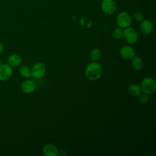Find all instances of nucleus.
Instances as JSON below:
<instances>
[{"mask_svg":"<svg viewBox=\"0 0 156 156\" xmlns=\"http://www.w3.org/2000/svg\"><path fill=\"white\" fill-rule=\"evenodd\" d=\"M133 18L136 21L141 23L143 20H144V16L141 12H136L133 14Z\"/></svg>","mask_w":156,"mask_h":156,"instance_id":"6ab92c4d","label":"nucleus"},{"mask_svg":"<svg viewBox=\"0 0 156 156\" xmlns=\"http://www.w3.org/2000/svg\"><path fill=\"white\" fill-rule=\"evenodd\" d=\"M4 51V45L0 41V54H2Z\"/></svg>","mask_w":156,"mask_h":156,"instance_id":"aec40b11","label":"nucleus"},{"mask_svg":"<svg viewBox=\"0 0 156 156\" xmlns=\"http://www.w3.org/2000/svg\"><path fill=\"white\" fill-rule=\"evenodd\" d=\"M131 62V65L132 68L135 70H140L141 69L143 63L142 59L139 57H133Z\"/></svg>","mask_w":156,"mask_h":156,"instance_id":"4468645a","label":"nucleus"},{"mask_svg":"<svg viewBox=\"0 0 156 156\" xmlns=\"http://www.w3.org/2000/svg\"><path fill=\"white\" fill-rule=\"evenodd\" d=\"M101 56V51L98 48H94L91 51L90 58L92 61L98 60Z\"/></svg>","mask_w":156,"mask_h":156,"instance_id":"2eb2a0df","label":"nucleus"},{"mask_svg":"<svg viewBox=\"0 0 156 156\" xmlns=\"http://www.w3.org/2000/svg\"><path fill=\"white\" fill-rule=\"evenodd\" d=\"M149 99L148 94L145 93H140L138 95V101L141 104H146Z\"/></svg>","mask_w":156,"mask_h":156,"instance_id":"a211bd4d","label":"nucleus"},{"mask_svg":"<svg viewBox=\"0 0 156 156\" xmlns=\"http://www.w3.org/2000/svg\"><path fill=\"white\" fill-rule=\"evenodd\" d=\"M46 73V66L41 62L35 63L30 70V76L35 79H39L44 76Z\"/></svg>","mask_w":156,"mask_h":156,"instance_id":"20e7f679","label":"nucleus"},{"mask_svg":"<svg viewBox=\"0 0 156 156\" xmlns=\"http://www.w3.org/2000/svg\"><path fill=\"white\" fill-rule=\"evenodd\" d=\"M2 64V61L0 60V66H1Z\"/></svg>","mask_w":156,"mask_h":156,"instance_id":"412c9836","label":"nucleus"},{"mask_svg":"<svg viewBox=\"0 0 156 156\" xmlns=\"http://www.w3.org/2000/svg\"><path fill=\"white\" fill-rule=\"evenodd\" d=\"M112 37L116 40H119L123 37V31L120 27L116 28L112 32Z\"/></svg>","mask_w":156,"mask_h":156,"instance_id":"f3484780","label":"nucleus"},{"mask_svg":"<svg viewBox=\"0 0 156 156\" xmlns=\"http://www.w3.org/2000/svg\"><path fill=\"white\" fill-rule=\"evenodd\" d=\"M20 75L25 78L29 77L30 76V69L27 66H22L19 69Z\"/></svg>","mask_w":156,"mask_h":156,"instance_id":"dca6fc26","label":"nucleus"},{"mask_svg":"<svg viewBox=\"0 0 156 156\" xmlns=\"http://www.w3.org/2000/svg\"><path fill=\"white\" fill-rule=\"evenodd\" d=\"M141 32L144 35L150 34L153 30L152 23L149 20H143L140 26Z\"/></svg>","mask_w":156,"mask_h":156,"instance_id":"9d476101","label":"nucleus"},{"mask_svg":"<svg viewBox=\"0 0 156 156\" xmlns=\"http://www.w3.org/2000/svg\"><path fill=\"white\" fill-rule=\"evenodd\" d=\"M140 87L143 93L147 94H152L156 90L155 80L152 77H146L141 81Z\"/></svg>","mask_w":156,"mask_h":156,"instance_id":"f03ea898","label":"nucleus"},{"mask_svg":"<svg viewBox=\"0 0 156 156\" xmlns=\"http://www.w3.org/2000/svg\"><path fill=\"white\" fill-rule=\"evenodd\" d=\"M123 37L129 43L133 44L138 40V34L133 28L128 27L123 31Z\"/></svg>","mask_w":156,"mask_h":156,"instance_id":"39448f33","label":"nucleus"},{"mask_svg":"<svg viewBox=\"0 0 156 156\" xmlns=\"http://www.w3.org/2000/svg\"><path fill=\"white\" fill-rule=\"evenodd\" d=\"M116 9V4L114 0H102L101 9L105 14H113Z\"/></svg>","mask_w":156,"mask_h":156,"instance_id":"0eeeda50","label":"nucleus"},{"mask_svg":"<svg viewBox=\"0 0 156 156\" xmlns=\"http://www.w3.org/2000/svg\"><path fill=\"white\" fill-rule=\"evenodd\" d=\"M127 91L129 94L133 96H137L141 92V87L138 85L132 84L128 87Z\"/></svg>","mask_w":156,"mask_h":156,"instance_id":"ddd939ff","label":"nucleus"},{"mask_svg":"<svg viewBox=\"0 0 156 156\" xmlns=\"http://www.w3.org/2000/svg\"><path fill=\"white\" fill-rule=\"evenodd\" d=\"M121 56L126 60L132 59L135 55V51L130 46H123L121 48L119 51Z\"/></svg>","mask_w":156,"mask_h":156,"instance_id":"6e6552de","label":"nucleus"},{"mask_svg":"<svg viewBox=\"0 0 156 156\" xmlns=\"http://www.w3.org/2000/svg\"><path fill=\"white\" fill-rule=\"evenodd\" d=\"M21 62V58L17 54H12L9 55L7 58V63L12 67H15L20 65Z\"/></svg>","mask_w":156,"mask_h":156,"instance_id":"f8f14e48","label":"nucleus"},{"mask_svg":"<svg viewBox=\"0 0 156 156\" xmlns=\"http://www.w3.org/2000/svg\"><path fill=\"white\" fill-rule=\"evenodd\" d=\"M36 85L35 82L32 80H24L21 85V90L26 94H29L32 93L35 89Z\"/></svg>","mask_w":156,"mask_h":156,"instance_id":"1a4fd4ad","label":"nucleus"},{"mask_svg":"<svg viewBox=\"0 0 156 156\" xmlns=\"http://www.w3.org/2000/svg\"><path fill=\"white\" fill-rule=\"evenodd\" d=\"M102 68L96 62H91L86 67L85 71V77L90 80H96L102 75Z\"/></svg>","mask_w":156,"mask_h":156,"instance_id":"f257e3e1","label":"nucleus"},{"mask_svg":"<svg viewBox=\"0 0 156 156\" xmlns=\"http://www.w3.org/2000/svg\"><path fill=\"white\" fill-rule=\"evenodd\" d=\"M116 23L120 28H127L129 27L132 24L130 15L126 12H120L117 16Z\"/></svg>","mask_w":156,"mask_h":156,"instance_id":"7ed1b4c3","label":"nucleus"},{"mask_svg":"<svg viewBox=\"0 0 156 156\" xmlns=\"http://www.w3.org/2000/svg\"><path fill=\"white\" fill-rule=\"evenodd\" d=\"M13 74V69L8 63L2 64L0 66V80L6 81L9 80Z\"/></svg>","mask_w":156,"mask_h":156,"instance_id":"423d86ee","label":"nucleus"},{"mask_svg":"<svg viewBox=\"0 0 156 156\" xmlns=\"http://www.w3.org/2000/svg\"><path fill=\"white\" fill-rule=\"evenodd\" d=\"M43 153L46 156H57L58 150L54 144H47L43 148Z\"/></svg>","mask_w":156,"mask_h":156,"instance_id":"9b49d317","label":"nucleus"}]
</instances>
